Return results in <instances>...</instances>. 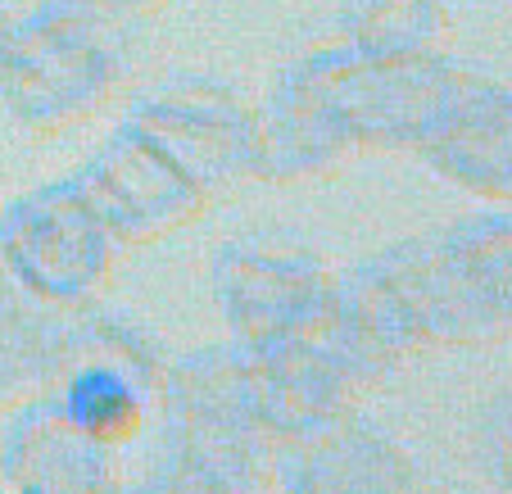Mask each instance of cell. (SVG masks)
I'll list each match as a JSON object with an SVG mask.
<instances>
[{
    "mask_svg": "<svg viewBox=\"0 0 512 494\" xmlns=\"http://www.w3.org/2000/svg\"><path fill=\"white\" fill-rule=\"evenodd\" d=\"M123 78V14L87 0H32L28 10L0 14V100L32 132L87 123Z\"/></svg>",
    "mask_w": 512,
    "mask_h": 494,
    "instance_id": "cell-1",
    "label": "cell"
},
{
    "mask_svg": "<svg viewBox=\"0 0 512 494\" xmlns=\"http://www.w3.org/2000/svg\"><path fill=\"white\" fill-rule=\"evenodd\" d=\"M114 232L96 218L73 182L14 204L0 223V263L41 304L73 309L109 268Z\"/></svg>",
    "mask_w": 512,
    "mask_h": 494,
    "instance_id": "cell-2",
    "label": "cell"
},
{
    "mask_svg": "<svg viewBox=\"0 0 512 494\" xmlns=\"http://www.w3.org/2000/svg\"><path fill=\"white\" fill-rule=\"evenodd\" d=\"M127 127L164 150L204 195L259 173V114L213 82H173L145 96Z\"/></svg>",
    "mask_w": 512,
    "mask_h": 494,
    "instance_id": "cell-3",
    "label": "cell"
},
{
    "mask_svg": "<svg viewBox=\"0 0 512 494\" xmlns=\"http://www.w3.org/2000/svg\"><path fill=\"white\" fill-rule=\"evenodd\" d=\"M82 200L96 209V218L118 236H164L173 227L191 223L209 195L164 155L145 141L136 127L123 123V132L73 177Z\"/></svg>",
    "mask_w": 512,
    "mask_h": 494,
    "instance_id": "cell-4",
    "label": "cell"
},
{
    "mask_svg": "<svg viewBox=\"0 0 512 494\" xmlns=\"http://www.w3.org/2000/svg\"><path fill=\"white\" fill-rule=\"evenodd\" d=\"M218 291L245 345L318 331L336 309V286L318 259L290 245H236L218 259Z\"/></svg>",
    "mask_w": 512,
    "mask_h": 494,
    "instance_id": "cell-5",
    "label": "cell"
},
{
    "mask_svg": "<svg viewBox=\"0 0 512 494\" xmlns=\"http://www.w3.org/2000/svg\"><path fill=\"white\" fill-rule=\"evenodd\" d=\"M413 150L454 182L512 195V91L454 73Z\"/></svg>",
    "mask_w": 512,
    "mask_h": 494,
    "instance_id": "cell-6",
    "label": "cell"
},
{
    "mask_svg": "<svg viewBox=\"0 0 512 494\" xmlns=\"http://www.w3.org/2000/svg\"><path fill=\"white\" fill-rule=\"evenodd\" d=\"M5 472L19 490L32 494H114L105 440L73 427L59 408L19 422L5 454Z\"/></svg>",
    "mask_w": 512,
    "mask_h": 494,
    "instance_id": "cell-7",
    "label": "cell"
},
{
    "mask_svg": "<svg viewBox=\"0 0 512 494\" xmlns=\"http://www.w3.org/2000/svg\"><path fill=\"white\" fill-rule=\"evenodd\" d=\"M290 494H413L408 463L363 427H318L290 467Z\"/></svg>",
    "mask_w": 512,
    "mask_h": 494,
    "instance_id": "cell-8",
    "label": "cell"
},
{
    "mask_svg": "<svg viewBox=\"0 0 512 494\" xmlns=\"http://www.w3.org/2000/svg\"><path fill=\"white\" fill-rule=\"evenodd\" d=\"M73 327L50 318L37 295L0 291V404H19L46 390V381L64 368Z\"/></svg>",
    "mask_w": 512,
    "mask_h": 494,
    "instance_id": "cell-9",
    "label": "cell"
},
{
    "mask_svg": "<svg viewBox=\"0 0 512 494\" xmlns=\"http://www.w3.org/2000/svg\"><path fill=\"white\" fill-rule=\"evenodd\" d=\"M340 46L368 59H431L440 55L445 10L435 0H349L340 14Z\"/></svg>",
    "mask_w": 512,
    "mask_h": 494,
    "instance_id": "cell-10",
    "label": "cell"
},
{
    "mask_svg": "<svg viewBox=\"0 0 512 494\" xmlns=\"http://www.w3.org/2000/svg\"><path fill=\"white\" fill-rule=\"evenodd\" d=\"M141 377L132 372L114 368V363H82L73 377H68V390H64V404L59 413L82 427L87 436L96 440H123L127 431L141 422Z\"/></svg>",
    "mask_w": 512,
    "mask_h": 494,
    "instance_id": "cell-11",
    "label": "cell"
},
{
    "mask_svg": "<svg viewBox=\"0 0 512 494\" xmlns=\"http://www.w3.org/2000/svg\"><path fill=\"white\" fill-rule=\"evenodd\" d=\"M87 5H100V10H109V14H123V19H132V14H159V10H168L173 0H87Z\"/></svg>",
    "mask_w": 512,
    "mask_h": 494,
    "instance_id": "cell-12",
    "label": "cell"
},
{
    "mask_svg": "<svg viewBox=\"0 0 512 494\" xmlns=\"http://www.w3.org/2000/svg\"><path fill=\"white\" fill-rule=\"evenodd\" d=\"M19 494H32V490H19Z\"/></svg>",
    "mask_w": 512,
    "mask_h": 494,
    "instance_id": "cell-13",
    "label": "cell"
}]
</instances>
